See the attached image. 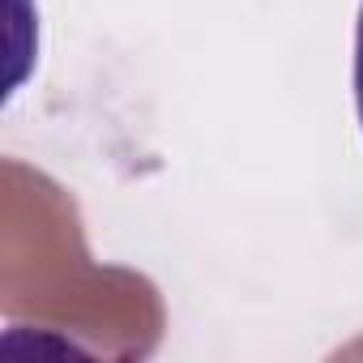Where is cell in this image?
I'll list each match as a JSON object with an SVG mask.
<instances>
[{"label": "cell", "mask_w": 363, "mask_h": 363, "mask_svg": "<svg viewBox=\"0 0 363 363\" xmlns=\"http://www.w3.org/2000/svg\"><path fill=\"white\" fill-rule=\"evenodd\" d=\"M354 111H359V124H363V5H359V22H354Z\"/></svg>", "instance_id": "cell-1"}]
</instances>
